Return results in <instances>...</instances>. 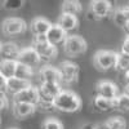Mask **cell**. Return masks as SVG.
I'll list each match as a JSON object with an SVG mask.
<instances>
[{
    "label": "cell",
    "instance_id": "cell-1",
    "mask_svg": "<svg viewBox=\"0 0 129 129\" xmlns=\"http://www.w3.org/2000/svg\"><path fill=\"white\" fill-rule=\"evenodd\" d=\"M53 106L62 112H76L81 107V100L75 92L61 89L53 100Z\"/></svg>",
    "mask_w": 129,
    "mask_h": 129
},
{
    "label": "cell",
    "instance_id": "cell-2",
    "mask_svg": "<svg viewBox=\"0 0 129 129\" xmlns=\"http://www.w3.org/2000/svg\"><path fill=\"white\" fill-rule=\"evenodd\" d=\"M63 50L71 57L83 54L87 50V41L79 35H67L63 40Z\"/></svg>",
    "mask_w": 129,
    "mask_h": 129
},
{
    "label": "cell",
    "instance_id": "cell-3",
    "mask_svg": "<svg viewBox=\"0 0 129 129\" xmlns=\"http://www.w3.org/2000/svg\"><path fill=\"white\" fill-rule=\"evenodd\" d=\"M116 58H117V53L112 50H98L93 57V62H94V66L98 70L106 71L110 69H115Z\"/></svg>",
    "mask_w": 129,
    "mask_h": 129
},
{
    "label": "cell",
    "instance_id": "cell-4",
    "mask_svg": "<svg viewBox=\"0 0 129 129\" xmlns=\"http://www.w3.org/2000/svg\"><path fill=\"white\" fill-rule=\"evenodd\" d=\"M27 28V25L23 19L17 18V17H9L3 21L2 23V31L8 36H13L25 32Z\"/></svg>",
    "mask_w": 129,
    "mask_h": 129
},
{
    "label": "cell",
    "instance_id": "cell-5",
    "mask_svg": "<svg viewBox=\"0 0 129 129\" xmlns=\"http://www.w3.org/2000/svg\"><path fill=\"white\" fill-rule=\"evenodd\" d=\"M59 71L62 75V83L74 84L78 81L80 69L76 63H74L71 61H63L59 64Z\"/></svg>",
    "mask_w": 129,
    "mask_h": 129
},
{
    "label": "cell",
    "instance_id": "cell-6",
    "mask_svg": "<svg viewBox=\"0 0 129 129\" xmlns=\"http://www.w3.org/2000/svg\"><path fill=\"white\" fill-rule=\"evenodd\" d=\"M112 12V5L109 0H92L90 3V16L94 19H101L107 17Z\"/></svg>",
    "mask_w": 129,
    "mask_h": 129
},
{
    "label": "cell",
    "instance_id": "cell-7",
    "mask_svg": "<svg viewBox=\"0 0 129 129\" xmlns=\"http://www.w3.org/2000/svg\"><path fill=\"white\" fill-rule=\"evenodd\" d=\"M32 47L35 48V50L38 52V54L40 56L41 61H50L53 58H56L58 54V49L57 45L52 44L48 40L47 41H41V43H36L32 44Z\"/></svg>",
    "mask_w": 129,
    "mask_h": 129
},
{
    "label": "cell",
    "instance_id": "cell-8",
    "mask_svg": "<svg viewBox=\"0 0 129 129\" xmlns=\"http://www.w3.org/2000/svg\"><path fill=\"white\" fill-rule=\"evenodd\" d=\"M16 61L23 63V64H27L30 67H34L40 63L41 59H40V56L38 54V52L35 50V48L28 47L25 49H19V53H18Z\"/></svg>",
    "mask_w": 129,
    "mask_h": 129
},
{
    "label": "cell",
    "instance_id": "cell-9",
    "mask_svg": "<svg viewBox=\"0 0 129 129\" xmlns=\"http://www.w3.org/2000/svg\"><path fill=\"white\" fill-rule=\"evenodd\" d=\"M38 100H39L38 88L32 87L31 84L28 85V87H26L25 89H22V90H19V92L13 94V101L14 102H25V103L36 105Z\"/></svg>",
    "mask_w": 129,
    "mask_h": 129
},
{
    "label": "cell",
    "instance_id": "cell-10",
    "mask_svg": "<svg viewBox=\"0 0 129 129\" xmlns=\"http://www.w3.org/2000/svg\"><path fill=\"white\" fill-rule=\"evenodd\" d=\"M45 36H47V40L49 43L57 45V44L63 43V40L66 39V36H67V32L64 31L58 23H56V25H50V27L48 28Z\"/></svg>",
    "mask_w": 129,
    "mask_h": 129
},
{
    "label": "cell",
    "instance_id": "cell-11",
    "mask_svg": "<svg viewBox=\"0 0 129 129\" xmlns=\"http://www.w3.org/2000/svg\"><path fill=\"white\" fill-rule=\"evenodd\" d=\"M95 90H97V94L98 95H102L105 98H110V100H114L115 97L119 94L117 93L116 84H114L111 81H107V80L100 81L95 87Z\"/></svg>",
    "mask_w": 129,
    "mask_h": 129
},
{
    "label": "cell",
    "instance_id": "cell-12",
    "mask_svg": "<svg viewBox=\"0 0 129 129\" xmlns=\"http://www.w3.org/2000/svg\"><path fill=\"white\" fill-rule=\"evenodd\" d=\"M13 115L17 119H25L36 111V105L25 103V102H14L13 103Z\"/></svg>",
    "mask_w": 129,
    "mask_h": 129
},
{
    "label": "cell",
    "instance_id": "cell-13",
    "mask_svg": "<svg viewBox=\"0 0 129 129\" xmlns=\"http://www.w3.org/2000/svg\"><path fill=\"white\" fill-rule=\"evenodd\" d=\"M40 76L43 81H49V83H62V75L59 69L53 67V66H45L40 70Z\"/></svg>",
    "mask_w": 129,
    "mask_h": 129
},
{
    "label": "cell",
    "instance_id": "cell-14",
    "mask_svg": "<svg viewBox=\"0 0 129 129\" xmlns=\"http://www.w3.org/2000/svg\"><path fill=\"white\" fill-rule=\"evenodd\" d=\"M64 31L69 32V31H72L78 27L79 25V19L74 14H66V13H62L61 17L58 18V22H57Z\"/></svg>",
    "mask_w": 129,
    "mask_h": 129
},
{
    "label": "cell",
    "instance_id": "cell-15",
    "mask_svg": "<svg viewBox=\"0 0 129 129\" xmlns=\"http://www.w3.org/2000/svg\"><path fill=\"white\" fill-rule=\"evenodd\" d=\"M50 22L48 19L45 18H43V17H38L35 19H32V22L30 25L31 27V32L34 35H45L47 34V31L48 28L50 27Z\"/></svg>",
    "mask_w": 129,
    "mask_h": 129
},
{
    "label": "cell",
    "instance_id": "cell-16",
    "mask_svg": "<svg viewBox=\"0 0 129 129\" xmlns=\"http://www.w3.org/2000/svg\"><path fill=\"white\" fill-rule=\"evenodd\" d=\"M31 83L30 80H25V79H19V78H16V76H12V78H8L7 79V92H10V93H17L19 90L25 89L26 87H28Z\"/></svg>",
    "mask_w": 129,
    "mask_h": 129
},
{
    "label": "cell",
    "instance_id": "cell-17",
    "mask_svg": "<svg viewBox=\"0 0 129 129\" xmlns=\"http://www.w3.org/2000/svg\"><path fill=\"white\" fill-rule=\"evenodd\" d=\"M62 13L78 16L81 12V3L79 0H63L61 5Z\"/></svg>",
    "mask_w": 129,
    "mask_h": 129
},
{
    "label": "cell",
    "instance_id": "cell-18",
    "mask_svg": "<svg viewBox=\"0 0 129 129\" xmlns=\"http://www.w3.org/2000/svg\"><path fill=\"white\" fill-rule=\"evenodd\" d=\"M19 53V48L14 43H4L0 48V54L4 59H16Z\"/></svg>",
    "mask_w": 129,
    "mask_h": 129
},
{
    "label": "cell",
    "instance_id": "cell-19",
    "mask_svg": "<svg viewBox=\"0 0 129 129\" xmlns=\"http://www.w3.org/2000/svg\"><path fill=\"white\" fill-rule=\"evenodd\" d=\"M16 63H17L16 59H4L3 58L0 61V72H2L7 79L14 76Z\"/></svg>",
    "mask_w": 129,
    "mask_h": 129
},
{
    "label": "cell",
    "instance_id": "cell-20",
    "mask_svg": "<svg viewBox=\"0 0 129 129\" xmlns=\"http://www.w3.org/2000/svg\"><path fill=\"white\" fill-rule=\"evenodd\" d=\"M34 71H32V67L27 66V64H23L21 62L16 63V70H14V76L19 78V79H25V80H30Z\"/></svg>",
    "mask_w": 129,
    "mask_h": 129
},
{
    "label": "cell",
    "instance_id": "cell-21",
    "mask_svg": "<svg viewBox=\"0 0 129 129\" xmlns=\"http://www.w3.org/2000/svg\"><path fill=\"white\" fill-rule=\"evenodd\" d=\"M40 92L45 93L50 97H56L59 92H61V84H57V83H49V81H43L41 85L38 88Z\"/></svg>",
    "mask_w": 129,
    "mask_h": 129
},
{
    "label": "cell",
    "instance_id": "cell-22",
    "mask_svg": "<svg viewBox=\"0 0 129 129\" xmlns=\"http://www.w3.org/2000/svg\"><path fill=\"white\" fill-rule=\"evenodd\" d=\"M129 21V7L125 8H119L114 12V22L120 26L124 27V25Z\"/></svg>",
    "mask_w": 129,
    "mask_h": 129
},
{
    "label": "cell",
    "instance_id": "cell-23",
    "mask_svg": "<svg viewBox=\"0 0 129 129\" xmlns=\"http://www.w3.org/2000/svg\"><path fill=\"white\" fill-rule=\"evenodd\" d=\"M94 106L101 111H109V110L114 109V100L105 98V97L97 94L94 98Z\"/></svg>",
    "mask_w": 129,
    "mask_h": 129
},
{
    "label": "cell",
    "instance_id": "cell-24",
    "mask_svg": "<svg viewBox=\"0 0 129 129\" xmlns=\"http://www.w3.org/2000/svg\"><path fill=\"white\" fill-rule=\"evenodd\" d=\"M114 109L120 111H129V95L125 93L117 94L114 98Z\"/></svg>",
    "mask_w": 129,
    "mask_h": 129
},
{
    "label": "cell",
    "instance_id": "cell-25",
    "mask_svg": "<svg viewBox=\"0 0 129 129\" xmlns=\"http://www.w3.org/2000/svg\"><path fill=\"white\" fill-rule=\"evenodd\" d=\"M115 69H117L119 71H126L129 70V54L128 53H117V58H116V64Z\"/></svg>",
    "mask_w": 129,
    "mask_h": 129
},
{
    "label": "cell",
    "instance_id": "cell-26",
    "mask_svg": "<svg viewBox=\"0 0 129 129\" xmlns=\"http://www.w3.org/2000/svg\"><path fill=\"white\" fill-rule=\"evenodd\" d=\"M107 125H109L110 129H125L126 128V123L123 117L120 116H114V117H110L109 120L106 121Z\"/></svg>",
    "mask_w": 129,
    "mask_h": 129
},
{
    "label": "cell",
    "instance_id": "cell-27",
    "mask_svg": "<svg viewBox=\"0 0 129 129\" xmlns=\"http://www.w3.org/2000/svg\"><path fill=\"white\" fill-rule=\"evenodd\" d=\"M43 129H63V125L59 120L49 117V119L44 120V123H43Z\"/></svg>",
    "mask_w": 129,
    "mask_h": 129
},
{
    "label": "cell",
    "instance_id": "cell-28",
    "mask_svg": "<svg viewBox=\"0 0 129 129\" xmlns=\"http://www.w3.org/2000/svg\"><path fill=\"white\" fill-rule=\"evenodd\" d=\"M23 5V0H4V8L8 10H17Z\"/></svg>",
    "mask_w": 129,
    "mask_h": 129
},
{
    "label": "cell",
    "instance_id": "cell-29",
    "mask_svg": "<svg viewBox=\"0 0 129 129\" xmlns=\"http://www.w3.org/2000/svg\"><path fill=\"white\" fill-rule=\"evenodd\" d=\"M8 105H9V101L7 98L5 92H0V111L5 110L7 107H8Z\"/></svg>",
    "mask_w": 129,
    "mask_h": 129
},
{
    "label": "cell",
    "instance_id": "cell-30",
    "mask_svg": "<svg viewBox=\"0 0 129 129\" xmlns=\"http://www.w3.org/2000/svg\"><path fill=\"white\" fill-rule=\"evenodd\" d=\"M0 92H7V78L0 72Z\"/></svg>",
    "mask_w": 129,
    "mask_h": 129
},
{
    "label": "cell",
    "instance_id": "cell-31",
    "mask_svg": "<svg viewBox=\"0 0 129 129\" xmlns=\"http://www.w3.org/2000/svg\"><path fill=\"white\" fill-rule=\"evenodd\" d=\"M41 41H47V36H45V35H34V39H32V44L41 43Z\"/></svg>",
    "mask_w": 129,
    "mask_h": 129
},
{
    "label": "cell",
    "instance_id": "cell-32",
    "mask_svg": "<svg viewBox=\"0 0 129 129\" xmlns=\"http://www.w3.org/2000/svg\"><path fill=\"white\" fill-rule=\"evenodd\" d=\"M121 52H124V53H128V54H129V35L126 36V39H125V40H124V43H123Z\"/></svg>",
    "mask_w": 129,
    "mask_h": 129
},
{
    "label": "cell",
    "instance_id": "cell-33",
    "mask_svg": "<svg viewBox=\"0 0 129 129\" xmlns=\"http://www.w3.org/2000/svg\"><path fill=\"white\" fill-rule=\"evenodd\" d=\"M93 129H110L109 125H107V123H98V124H95L93 125Z\"/></svg>",
    "mask_w": 129,
    "mask_h": 129
},
{
    "label": "cell",
    "instance_id": "cell-34",
    "mask_svg": "<svg viewBox=\"0 0 129 129\" xmlns=\"http://www.w3.org/2000/svg\"><path fill=\"white\" fill-rule=\"evenodd\" d=\"M123 76H124V79L129 80V70H126V71H123Z\"/></svg>",
    "mask_w": 129,
    "mask_h": 129
},
{
    "label": "cell",
    "instance_id": "cell-35",
    "mask_svg": "<svg viewBox=\"0 0 129 129\" xmlns=\"http://www.w3.org/2000/svg\"><path fill=\"white\" fill-rule=\"evenodd\" d=\"M80 129H93V125H92V124H85V125H83Z\"/></svg>",
    "mask_w": 129,
    "mask_h": 129
},
{
    "label": "cell",
    "instance_id": "cell-36",
    "mask_svg": "<svg viewBox=\"0 0 129 129\" xmlns=\"http://www.w3.org/2000/svg\"><path fill=\"white\" fill-rule=\"evenodd\" d=\"M123 28H124V30L126 31V34L129 35V21H128V22H126V23L124 25V27H123Z\"/></svg>",
    "mask_w": 129,
    "mask_h": 129
},
{
    "label": "cell",
    "instance_id": "cell-37",
    "mask_svg": "<svg viewBox=\"0 0 129 129\" xmlns=\"http://www.w3.org/2000/svg\"><path fill=\"white\" fill-rule=\"evenodd\" d=\"M124 93L129 95V83H128V84L125 85V87H124Z\"/></svg>",
    "mask_w": 129,
    "mask_h": 129
},
{
    "label": "cell",
    "instance_id": "cell-38",
    "mask_svg": "<svg viewBox=\"0 0 129 129\" xmlns=\"http://www.w3.org/2000/svg\"><path fill=\"white\" fill-rule=\"evenodd\" d=\"M10 129H17V128H10Z\"/></svg>",
    "mask_w": 129,
    "mask_h": 129
},
{
    "label": "cell",
    "instance_id": "cell-39",
    "mask_svg": "<svg viewBox=\"0 0 129 129\" xmlns=\"http://www.w3.org/2000/svg\"><path fill=\"white\" fill-rule=\"evenodd\" d=\"M0 48H2V43H0Z\"/></svg>",
    "mask_w": 129,
    "mask_h": 129
}]
</instances>
